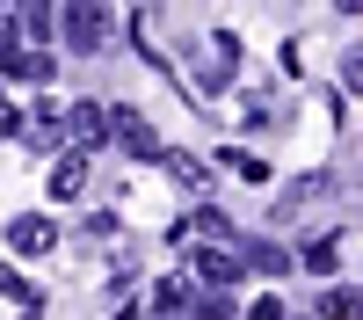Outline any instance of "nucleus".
Wrapping results in <instances>:
<instances>
[{"mask_svg": "<svg viewBox=\"0 0 363 320\" xmlns=\"http://www.w3.org/2000/svg\"><path fill=\"white\" fill-rule=\"evenodd\" d=\"M58 29H66V51L73 58H95L102 44H109V8H102V0H66V22H58Z\"/></svg>", "mask_w": 363, "mask_h": 320, "instance_id": "1", "label": "nucleus"}, {"mask_svg": "<svg viewBox=\"0 0 363 320\" xmlns=\"http://www.w3.org/2000/svg\"><path fill=\"white\" fill-rule=\"evenodd\" d=\"M189 270H196V284H211V291H225V284H240V277H247V255H233V248H218V241H203Z\"/></svg>", "mask_w": 363, "mask_h": 320, "instance_id": "2", "label": "nucleus"}, {"mask_svg": "<svg viewBox=\"0 0 363 320\" xmlns=\"http://www.w3.org/2000/svg\"><path fill=\"white\" fill-rule=\"evenodd\" d=\"M320 197H335V175H298V182H291V189H284L277 204H269V219L284 226V219H298V211H313Z\"/></svg>", "mask_w": 363, "mask_h": 320, "instance_id": "3", "label": "nucleus"}, {"mask_svg": "<svg viewBox=\"0 0 363 320\" xmlns=\"http://www.w3.org/2000/svg\"><path fill=\"white\" fill-rule=\"evenodd\" d=\"M51 73H58V58H44L37 44H0V80H37L44 87Z\"/></svg>", "mask_w": 363, "mask_h": 320, "instance_id": "4", "label": "nucleus"}, {"mask_svg": "<svg viewBox=\"0 0 363 320\" xmlns=\"http://www.w3.org/2000/svg\"><path fill=\"white\" fill-rule=\"evenodd\" d=\"M109 116H116V138H124V153H138V160H160V138H153V124H145L138 109H124V102H116Z\"/></svg>", "mask_w": 363, "mask_h": 320, "instance_id": "5", "label": "nucleus"}, {"mask_svg": "<svg viewBox=\"0 0 363 320\" xmlns=\"http://www.w3.org/2000/svg\"><path fill=\"white\" fill-rule=\"evenodd\" d=\"M51 241H58V226H51L44 211H22V219L8 226V248H15V255H44Z\"/></svg>", "mask_w": 363, "mask_h": 320, "instance_id": "6", "label": "nucleus"}, {"mask_svg": "<svg viewBox=\"0 0 363 320\" xmlns=\"http://www.w3.org/2000/svg\"><path fill=\"white\" fill-rule=\"evenodd\" d=\"M66 116H73L66 131H73L80 145H102V138H116V116H109V109H95V102H73Z\"/></svg>", "mask_w": 363, "mask_h": 320, "instance_id": "7", "label": "nucleus"}, {"mask_svg": "<svg viewBox=\"0 0 363 320\" xmlns=\"http://www.w3.org/2000/svg\"><path fill=\"white\" fill-rule=\"evenodd\" d=\"M15 29H22V44L44 51V37H51V0H15Z\"/></svg>", "mask_w": 363, "mask_h": 320, "instance_id": "8", "label": "nucleus"}, {"mask_svg": "<svg viewBox=\"0 0 363 320\" xmlns=\"http://www.w3.org/2000/svg\"><path fill=\"white\" fill-rule=\"evenodd\" d=\"M182 306H189V277H160L153 284V320H182Z\"/></svg>", "mask_w": 363, "mask_h": 320, "instance_id": "9", "label": "nucleus"}, {"mask_svg": "<svg viewBox=\"0 0 363 320\" xmlns=\"http://www.w3.org/2000/svg\"><path fill=\"white\" fill-rule=\"evenodd\" d=\"M240 255H247V270H262V277H284L291 270V248H277V241H247Z\"/></svg>", "mask_w": 363, "mask_h": 320, "instance_id": "10", "label": "nucleus"}, {"mask_svg": "<svg viewBox=\"0 0 363 320\" xmlns=\"http://www.w3.org/2000/svg\"><path fill=\"white\" fill-rule=\"evenodd\" d=\"M80 189H87V153H66L51 167V197H80Z\"/></svg>", "mask_w": 363, "mask_h": 320, "instance_id": "11", "label": "nucleus"}, {"mask_svg": "<svg viewBox=\"0 0 363 320\" xmlns=\"http://www.w3.org/2000/svg\"><path fill=\"white\" fill-rule=\"evenodd\" d=\"M356 313H363V299H356V291H335V284L320 291V320H356Z\"/></svg>", "mask_w": 363, "mask_h": 320, "instance_id": "12", "label": "nucleus"}, {"mask_svg": "<svg viewBox=\"0 0 363 320\" xmlns=\"http://www.w3.org/2000/svg\"><path fill=\"white\" fill-rule=\"evenodd\" d=\"M160 160H167V175H174L182 189H203V160L196 153H160Z\"/></svg>", "mask_w": 363, "mask_h": 320, "instance_id": "13", "label": "nucleus"}, {"mask_svg": "<svg viewBox=\"0 0 363 320\" xmlns=\"http://www.w3.org/2000/svg\"><path fill=\"white\" fill-rule=\"evenodd\" d=\"M225 167L240 175V182H269V167H262L255 153H240V145H233V153H225Z\"/></svg>", "mask_w": 363, "mask_h": 320, "instance_id": "14", "label": "nucleus"}, {"mask_svg": "<svg viewBox=\"0 0 363 320\" xmlns=\"http://www.w3.org/2000/svg\"><path fill=\"white\" fill-rule=\"evenodd\" d=\"M342 87H349V95H363V44L342 51Z\"/></svg>", "mask_w": 363, "mask_h": 320, "instance_id": "15", "label": "nucleus"}, {"mask_svg": "<svg viewBox=\"0 0 363 320\" xmlns=\"http://www.w3.org/2000/svg\"><path fill=\"white\" fill-rule=\"evenodd\" d=\"M298 262H306V270H320V277H335V241H313Z\"/></svg>", "mask_w": 363, "mask_h": 320, "instance_id": "16", "label": "nucleus"}, {"mask_svg": "<svg viewBox=\"0 0 363 320\" xmlns=\"http://www.w3.org/2000/svg\"><path fill=\"white\" fill-rule=\"evenodd\" d=\"M189 226H196V233H211V241H233V219H225V211H196Z\"/></svg>", "mask_w": 363, "mask_h": 320, "instance_id": "17", "label": "nucleus"}, {"mask_svg": "<svg viewBox=\"0 0 363 320\" xmlns=\"http://www.w3.org/2000/svg\"><path fill=\"white\" fill-rule=\"evenodd\" d=\"M196 313H203V320H233V299H225V291H211V299H196Z\"/></svg>", "mask_w": 363, "mask_h": 320, "instance_id": "18", "label": "nucleus"}, {"mask_svg": "<svg viewBox=\"0 0 363 320\" xmlns=\"http://www.w3.org/2000/svg\"><path fill=\"white\" fill-rule=\"evenodd\" d=\"M116 233V211H87V241H109Z\"/></svg>", "mask_w": 363, "mask_h": 320, "instance_id": "19", "label": "nucleus"}, {"mask_svg": "<svg viewBox=\"0 0 363 320\" xmlns=\"http://www.w3.org/2000/svg\"><path fill=\"white\" fill-rule=\"evenodd\" d=\"M22 131H29V124H22V116H15L8 102H0V138H22Z\"/></svg>", "mask_w": 363, "mask_h": 320, "instance_id": "20", "label": "nucleus"}, {"mask_svg": "<svg viewBox=\"0 0 363 320\" xmlns=\"http://www.w3.org/2000/svg\"><path fill=\"white\" fill-rule=\"evenodd\" d=\"M335 8H342V15H363V0H335Z\"/></svg>", "mask_w": 363, "mask_h": 320, "instance_id": "21", "label": "nucleus"}]
</instances>
